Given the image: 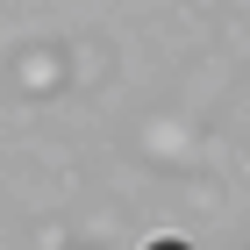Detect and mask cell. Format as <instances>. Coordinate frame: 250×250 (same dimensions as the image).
Wrapping results in <instances>:
<instances>
[{"label": "cell", "mask_w": 250, "mask_h": 250, "mask_svg": "<svg viewBox=\"0 0 250 250\" xmlns=\"http://www.w3.org/2000/svg\"><path fill=\"white\" fill-rule=\"evenodd\" d=\"M150 250H193V243H186V236H157Z\"/></svg>", "instance_id": "6da1fadb"}]
</instances>
